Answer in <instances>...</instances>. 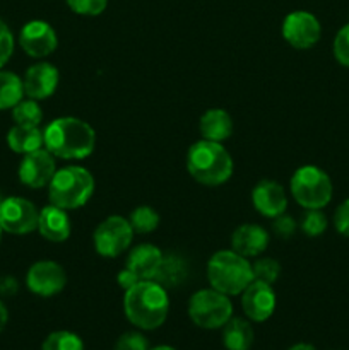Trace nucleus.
Wrapping results in <instances>:
<instances>
[{
	"mask_svg": "<svg viewBox=\"0 0 349 350\" xmlns=\"http://www.w3.org/2000/svg\"><path fill=\"white\" fill-rule=\"evenodd\" d=\"M123 311L127 320L139 330H156L166 321L170 297L166 289L154 280H139L125 291Z\"/></svg>",
	"mask_w": 349,
	"mask_h": 350,
	"instance_id": "1",
	"label": "nucleus"
},
{
	"mask_svg": "<svg viewBox=\"0 0 349 350\" xmlns=\"http://www.w3.org/2000/svg\"><path fill=\"white\" fill-rule=\"evenodd\" d=\"M44 147L60 159H84L96 147V132L88 122L75 116L57 118L44 129Z\"/></svg>",
	"mask_w": 349,
	"mask_h": 350,
	"instance_id": "2",
	"label": "nucleus"
},
{
	"mask_svg": "<svg viewBox=\"0 0 349 350\" xmlns=\"http://www.w3.org/2000/svg\"><path fill=\"white\" fill-rule=\"evenodd\" d=\"M187 170L201 185L219 187L231 178L233 157L221 142L202 139L188 149Z\"/></svg>",
	"mask_w": 349,
	"mask_h": 350,
	"instance_id": "3",
	"label": "nucleus"
},
{
	"mask_svg": "<svg viewBox=\"0 0 349 350\" xmlns=\"http://www.w3.org/2000/svg\"><path fill=\"white\" fill-rule=\"evenodd\" d=\"M207 280L212 289L226 296H238L255 279L248 258L233 250H221L209 260Z\"/></svg>",
	"mask_w": 349,
	"mask_h": 350,
	"instance_id": "4",
	"label": "nucleus"
},
{
	"mask_svg": "<svg viewBox=\"0 0 349 350\" xmlns=\"http://www.w3.org/2000/svg\"><path fill=\"white\" fill-rule=\"evenodd\" d=\"M94 178L82 166H65L58 170L48 185L50 202L64 211H75L88 204L94 193Z\"/></svg>",
	"mask_w": 349,
	"mask_h": 350,
	"instance_id": "5",
	"label": "nucleus"
},
{
	"mask_svg": "<svg viewBox=\"0 0 349 350\" xmlns=\"http://www.w3.org/2000/svg\"><path fill=\"white\" fill-rule=\"evenodd\" d=\"M291 195L303 208H324L334 195L332 180L317 166H301L289 181Z\"/></svg>",
	"mask_w": 349,
	"mask_h": 350,
	"instance_id": "6",
	"label": "nucleus"
},
{
	"mask_svg": "<svg viewBox=\"0 0 349 350\" xmlns=\"http://www.w3.org/2000/svg\"><path fill=\"white\" fill-rule=\"evenodd\" d=\"M188 317L204 330L222 328L233 318L231 299L212 287L197 291L188 301Z\"/></svg>",
	"mask_w": 349,
	"mask_h": 350,
	"instance_id": "7",
	"label": "nucleus"
},
{
	"mask_svg": "<svg viewBox=\"0 0 349 350\" xmlns=\"http://www.w3.org/2000/svg\"><path fill=\"white\" fill-rule=\"evenodd\" d=\"M133 234L135 232H133L129 219L120 217V215H109L96 228L94 234H92V243H94L98 255L105 256V258H115L130 248Z\"/></svg>",
	"mask_w": 349,
	"mask_h": 350,
	"instance_id": "8",
	"label": "nucleus"
},
{
	"mask_svg": "<svg viewBox=\"0 0 349 350\" xmlns=\"http://www.w3.org/2000/svg\"><path fill=\"white\" fill-rule=\"evenodd\" d=\"M40 212L23 197L3 198L0 204V226L9 234H29L38 229Z\"/></svg>",
	"mask_w": 349,
	"mask_h": 350,
	"instance_id": "9",
	"label": "nucleus"
},
{
	"mask_svg": "<svg viewBox=\"0 0 349 350\" xmlns=\"http://www.w3.org/2000/svg\"><path fill=\"white\" fill-rule=\"evenodd\" d=\"M322 26L307 10L289 12L283 21V38L296 50H308L320 41Z\"/></svg>",
	"mask_w": 349,
	"mask_h": 350,
	"instance_id": "10",
	"label": "nucleus"
},
{
	"mask_svg": "<svg viewBox=\"0 0 349 350\" xmlns=\"http://www.w3.org/2000/svg\"><path fill=\"white\" fill-rule=\"evenodd\" d=\"M26 286L36 296H57L67 286V273L60 263L41 260V262L33 263L27 270Z\"/></svg>",
	"mask_w": 349,
	"mask_h": 350,
	"instance_id": "11",
	"label": "nucleus"
},
{
	"mask_svg": "<svg viewBox=\"0 0 349 350\" xmlns=\"http://www.w3.org/2000/svg\"><path fill=\"white\" fill-rule=\"evenodd\" d=\"M55 173H57L55 156L47 149H38L26 154L17 171L21 183L29 188L48 187Z\"/></svg>",
	"mask_w": 349,
	"mask_h": 350,
	"instance_id": "12",
	"label": "nucleus"
},
{
	"mask_svg": "<svg viewBox=\"0 0 349 350\" xmlns=\"http://www.w3.org/2000/svg\"><path fill=\"white\" fill-rule=\"evenodd\" d=\"M276 293H274L270 284L253 280L242 293L243 313L248 320L255 321V323H263V321L269 320L276 311Z\"/></svg>",
	"mask_w": 349,
	"mask_h": 350,
	"instance_id": "13",
	"label": "nucleus"
},
{
	"mask_svg": "<svg viewBox=\"0 0 349 350\" xmlns=\"http://www.w3.org/2000/svg\"><path fill=\"white\" fill-rule=\"evenodd\" d=\"M19 44L29 57L43 58L53 53L58 46V38L47 21H29L19 33Z\"/></svg>",
	"mask_w": 349,
	"mask_h": 350,
	"instance_id": "14",
	"label": "nucleus"
},
{
	"mask_svg": "<svg viewBox=\"0 0 349 350\" xmlns=\"http://www.w3.org/2000/svg\"><path fill=\"white\" fill-rule=\"evenodd\" d=\"M58 81H60V74L55 65L48 64V62L34 64L27 68L23 79L24 94L34 101L47 99L57 91Z\"/></svg>",
	"mask_w": 349,
	"mask_h": 350,
	"instance_id": "15",
	"label": "nucleus"
},
{
	"mask_svg": "<svg viewBox=\"0 0 349 350\" xmlns=\"http://www.w3.org/2000/svg\"><path fill=\"white\" fill-rule=\"evenodd\" d=\"M252 204L263 217L274 219L284 214L287 208V197L284 188L274 180H262L252 190Z\"/></svg>",
	"mask_w": 349,
	"mask_h": 350,
	"instance_id": "16",
	"label": "nucleus"
},
{
	"mask_svg": "<svg viewBox=\"0 0 349 350\" xmlns=\"http://www.w3.org/2000/svg\"><path fill=\"white\" fill-rule=\"evenodd\" d=\"M233 252L245 258L262 255L269 246V232L257 224H243L235 229L231 236Z\"/></svg>",
	"mask_w": 349,
	"mask_h": 350,
	"instance_id": "17",
	"label": "nucleus"
},
{
	"mask_svg": "<svg viewBox=\"0 0 349 350\" xmlns=\"http://www.w3.org/2000/svg\"><path fill=\"white\" fill-rule=\"evenodd\" d=\"M38 231L48 241L64 243L65 239H68L72 231V224L67 211L53 204L41 208L40 219H38Z\"/></svg>",
	"mask_w": 349,
	"mask_h": 350,
	"instance_id": "18",
	"label": "nucleus"
},
{
	"mask_svg": "<svg viewBox=\"0 0 349 350\" xmlns=\"http://www.w3.org/2000/svg\"><path fill=\"white\" fill-rule=\"evenodd\" d=\"M163 252L151 243H142L130 250L127 256V269L132 270L140 280H153L157 272V267L163 260Z\"/></svg>",
	"mask_w": 349,
	"mask_h": 350,
	"instance_id": "19",
	"label": "nucleus"
},
{
	"mask_svg": "<svg viewBox=\"0 0 349 350\" xmlns=\"http://www.w3.org/2000/svg\"><path fill=\"white\" fill-rule=\"evenodd\" d=\"M198 130L202 133V139L212 140V142H224L233 133V120L229 113L224 111V109H207L201 116Z\"/></svg>",
	"mask_w": 349,
	"mask_h": 350,
	"instance_id": "20",
	"label": "nucleus"
},
{
	"mask_svg": "<svg viewBox=\"0 0 349 350\" xmlns=\"http://www.w3.org/2000/svg\"><path fill=\"white\" fill-rule=\"evenodd\" d=\"M255 340V334L248 320L231 318L222 327V345L226 350H250Z\"/></svg>",
	"mask_w": 349,
	"mask_h": 350,
	"instance_id": "21",
	"label": "nucleus"
},
{
	"mask_svg": "<svg viewBox=\"0 0 349 350\" xmlns=\"http://www.w3.org/2000/svg\"><path fill=\"white\" fill-rule=\"evenodd\" d=\"M7 144H9L10 150L17 154L34 152L38 149H43L44 146V135L40 130V126H12L7 133Z\"/></svg>",
	"mask_w": 349,
	"mask_h": 350,
	"instance_id": "22",
	"label": "nucleus"
},
{
	"mask_svg": "<svg viewBox=\"0 0 349 350\" xmlns=\"http://www.w3.org/2000/svg\"><path fill=\"white\" fill-rule=\"evenodd\" d=\"M185 277H187V265H185L183 260L180 256L168 255L161 260V265L157 267V272L153 280L163 286L164 289H168V287L180 286Z\"/></svg>",
	"mask_w": 349,
	"mask_h": 350,
	"instance_id": "23",
	"label": "nucleus"
},
{
	"mask_svg": "<svg viewBox=\"0 0 349 350\" xmlns=\"http://www.w3.org/2000/svg\"><path fill=\"white\" fill-rule=\"evenodd\" d=\"M24 85L23 79L14 72L0 70V111L12 109L17 103L23 101Z\"/></svg>",
	"mask_w": 349,
	"mask_h": 350,
	"instance_id": "24",
	"label": "nucleus"
},
{
	"mask_svg": "<svg viewBox=\"0 0 349 350\" xmlns=\"http://www.w3.org/2000/svg\"><path fill=\"white\" fill-rule=\"evenodd\" d=\"M129 222L132 226L133 232L147 234V232L156 231L161 222V217L153 207H149V205H140V207L133 208L129 217Z\"/></svg>",
	"mask_w": 349,
	"mask_h": 350,
	"instance_id": "25",
	"label": "nucleus"
},
{
	"mask_svg": "<svg viewBox=\"0 0 349 350\" xmlns=\"http://www.w3.org/2000/svg\"><path fill=\"white\" fill-rule=\"evenodd\" d=\"M12 118L19 126H40L43 111L34 99H23L12 108Z\"/></svg>",
	"mask_w": 349,
	"mask_h": 350,
	"instance_id": "26",
	"label": "nucleus"
},
{
	"mask_svg": "<svg viewBox=\"0 0 349 350\" xmlns=\"http://www.w3.org/2000/svg\"><path fill=\"white\" fill-rule=\"evenodd\" d=\"M41 350H84V342L74 332L58 330L44 338Z\"/></svg>",
	"mask_w": 349,
	"mask_h": 350,
	"instance_id": "27",
	"label": "nucleus"
},
{
	"mask_svg": "<svg viewBox=\"0 0 349 350\" xmlns=\"http://www.w3.org/2000/svg\"><path fill=\"white\" fill-rule=\"evenodd\" d=\"M327 224V217L322 212V208H308L300 221L301 231L310 236V238H317V236L324 234Z\"/></svg>",
	"mask_w": 349,
	"mask_h": 350,
	"instance_id": "28",
	"label": "nucleus"
},
{
	"mask_svg": "<svg viewBox=\"0 0 349 350\" xmlns=\"http://www.w3.org/2000/svg\"><path fill=\"white\" fill-rule=\"evenodd\" d=\"M253 270V279L260 280L272 286L281 273V265L277 260L274 258H259L255 263H252Z\"/></svg>",
	"mask_w": 349,
	"mask_h": 350,
	"instance_id": "29",
	"label": "nucleus"
},
{
	"mask_svg": "<svg viewBox=\"0 0 349 350\" xmlns=\"http://www.w3.org/2000/svg\"><path fill=\"white\" fill-rule=\"evenodd\" d=\"M72 12L79 16H99L108 7V0H65Z\"/></svg>",
	"mask_w": 349,
	"mask_h": 350,
	"instance_id": "30",
	"label": "nucleus"
},
{
	"mask_svg": "<svg viewBox=\"0 0 349 350\" xmlns=\"http://www.w3.org/2000/svg\"><path fill=\"white\" fill-rule=\"evenodd\" d=\"M334 57L342 67H349V23L337 31L332 44Z\"/></svg>",
	"mask_w": 349,
	"mask_h": 350,
	"instance_id": "31",
	"label": "nucleus"
},
{
	"mask_svg": "<svg viewBox=\"0 0 349 350\" xmlns=\"http://www.w3.org/2000/svg\"><path fill=\"white\" fill-rule=\"evenodd\" d=\"M115 350H149V340L140 332H125L116 340Z\"/></svg>",
	"mask_w": 349,
	"mask_h": 350,
	"instance_id": "32",
	"label": "nucleus"
},
{
	"mask_svg": "<svg viewBox=\"0 0 349 350\" xmlns=\"http://www.w3.org/2000/svg\"><path fill=\"white\" fill-rule=\"evenodd\" d=\"M14 53V36L9 26L0 19V68L9 62Z\"/></svg>",
	"mask_w": 349,
	"mask_h": 350,
	"instance_id": "33",
	"label": "nucleus"
},
{
	"mask_svg": "<svg viewBox=\"0 0 349 350\" xmlns=\"http://www.w3.org/2000/svg\"><path fill=\"white\" fill-rule=\"evenodd\" d=\"M272 231L281 239L291 238L294 234V231H296V221H294V217H291L287 214L277 215V217H274Z\"/></svg>",
	"mask_w": 349,
	"mask_h": 350,
	"instance_id": "34",
	"label": "nucleus"
},
{
	"mask_svg": "<svg viewBox=\"0 0 349 350\" xmlns=\"http://www.w3.org/2000/svg\"><path fill=\"white\" fill-rule=\"evenodd\" d=\"M334 226L335 229H337L339 234L349 238V198H346V200L335 208Z\"/></svg>",
	"mask_w": 349,
	"mask_h": 350,
	"instance_id": "35",
	"label": "nucleus"
},
{
	"mask_svg": "<svg viewBox=\"0 0 349 350\" xmlns=\"http://www.w3.org/2000/svg\"><path fill=\"white\" fill-rule=\"evenodd\" d=\"M139 280H140L139 277H137L135 273L132 272V270L127 269V267L123 270H120L118 275H116V282H118V286L122 287L123 291H129L130 287L135 286V284L139 282Z\"/></svg>",
	"mask_w": 349,
	"mask_h": 350,
	"instance_id": "36",
	"label": "nucleus"
},
{
	"mask_svg": "<svg viewBox=\"0 0 349 350\" xmlns=\"http://www.w3.org/2000/svg\"><path fill=\"white\" fill-rule=\"evenodd\" d=\"M7 321H9V311H7L5 304L0 301V334H2L3 328L7 327Z\"/></svg>",
	"mask_w": 349,
	"mask_h": 350,
	"instance_id": "37",
	"label": "nucleus"
},
{
	"mask_svg": "<svg viewBox=\"0 0 349 350\" xmlns=\"http://www.w3.org/2000/svg\"><path fill=\"white\" fill-rule=\"evenodd\" d=\"M289 350H317V349L310 344H294Z\"/></svg>",
	"mask_w": 349,
	"mask_h": 350,
	"instance_id": "38",
	"label": "nucleus"
},
{
	"mask_svg": "<svg viewBox=\"0 0 349 350\" xmlns=\"http://www.w3.org/2000/svg\"><path fill=\"white\" fill-rule=\"evenodd\" d=\"M149 350H177V349L170 347V345H159V347H154V349H149Z\"/></svg>",
	"mask_w": 349,
	"mask_h": 350,
	"instance_id": "39",
	"label": "nucleus"
},
{
	"mask_svg": "<svg viewBox=\"0 0 349 350\" xmlns=\"http://www.w3.org/2000/svg\"><path fill=\"white\" fill-rule=\"evenodd\" d=\"M2 234H3V229H2V226H0V243H2Z\"/></svg>",
	"mask_w": 349,
	"mask_h": 350,
	"instance_id": "40",
	"label": "nucleus"
},
{
	"mask_svg": "<svg viewBox=\"0 0 349 350\" xmlns=\"http://www.w3.org/2000/svg\"><path fill=\"white\" fill-rule=\"evenodd\" d=\"M2 200H3V198H2V195H0V204H2Z\"/></svg>",
	"mask_w": 349,
	"mask_h": 350,
	"instance_id": "41",
	"label": "nucleus"
}]
</instances>
